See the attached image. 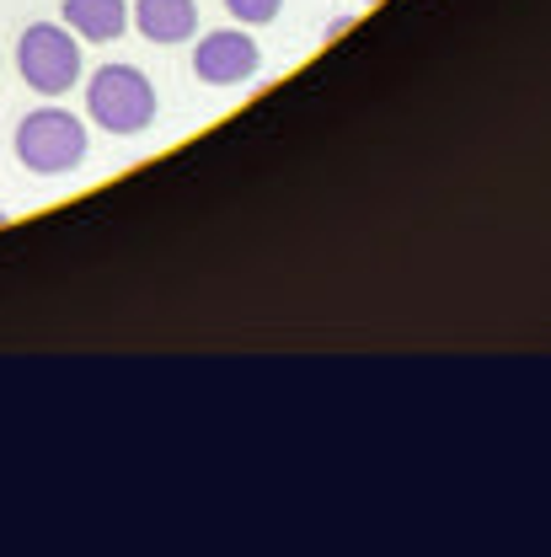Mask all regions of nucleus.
Here are the masks:
<instances>
[{
  "mask_svg": "<svg viewBox=\"0 0 551 557\" xmlns=\"http://www.w3.org/2000/svg\"><path fill=\"white\" fill-rule=\"evenodd\" d=\"M0 225H5V214H0Z\"/></svg>",
  "mask_w": 551,
  "mask_h": 557,
  "instance_id": "8",
  "label": "nucleus"
},
{
  "mask_svg": "<svg viewBox=\"0 0 551 557\" xmlns=\"http://www.w3.org/2000/svg\"><path fill=\"white\" fill-rule=\"evenodd\" d=\"M135 27L150 44H183V38H193V27H199V5H193V0H139Z\"/></svg>",
  "mask_w": 551,
  "mask_h": 557,
  "instance_id": "5",
  "label": "nucleus"
},
{
  "mask_svg": "<svg viewBox=\"0 0 551 557\" xmlns=\"http://www.w3.org/2000/svg\"><path fill=\"white\" fill-rule=\"evenodd\" d=\"M65 27L86 44H113L129 27V5L124 0H65Z\"/></svg>",
  "mask_w": 551,
  "mask_h": 557,
  "instance_id": "6",
  "label": "nucleus"
},
{
  "mask_svg": "<svg viewBox=\"0 0 551 557\" xmlns=\"http://www.w3.org/2000/svg\"><path fill=\"white\" fill-rule=\"evenodd\" d=\"M16 70L43 97L70 91L75 75H80V44H75V33L60 27V22H33L22 33V44H16Z\"/></svg>",
  "mask_w": 551,
  "mask_h": 557,
  "instance_id": "3",
  "label": "nucleus"
},
{
  "mask_svg": "<svg viewBox=\"0 0 551 557\" xmlns=\"http://www.w3.org/2000/svg\"><path fill=\"white\" fill-rule=\"evenodd\" d=\"M86 113L108 135H139L155 119V86L135 65H102L86 86Z\"/></svg>",
  "mask_w": 551,
  "mask_h": 557,
  "instance_id": "2",
  "label": "nucleus"
},
{
  "mask_svg": "<svg viewBox=\"0 0 551 557\" xmlns=\"http://www.w3.org/2000/svg\"><path fill=\"white\" fill-rule=\"evenodd\" d=\"M278 5H284V0H225V11H230L241 27H263V22H274Z\"/></svg>",
  "mask_w": 551,
  "mask_h": 557,
  "instance_id": "7",
  "label": "nucleus"
},
{
  "mask_svg": "<svg viewBox=\"0 0 551 557\" xmlns=\"http://www.w3.org/2000/svg\"><path fill=\"white\" fill-rule=\"evenodd\" d=\"M16 161L38 177H60L86 161V124L65 108H38L16 124Z\"/></svg>",
  "mask_w": 551,
  "mask_h": 557,
  "instance_id": "1",
  "label": "nucleus"
},
{
  "mask_svg": "<svg viewBox=\"0 0 551 557\" xmlns=\"http://www.w3.org/2000/svg\"><path fill=\"white\" fill-rule=\"evenodd\" d=\"M258 65H263L258 38H247L236 27H220V33L199 38V54H193V75L209 86H241V81L258 75Z\"/></svg>",
  "mask_w": 551,
  "mask_h": 557,
  "instance_id": "4",
  "label": "nucleus"
}]
</instances>
